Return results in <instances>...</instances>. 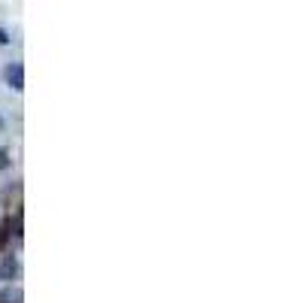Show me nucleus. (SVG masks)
I'll return each instance as SVG.
<instances>
[{
	"label": "nucleus",
	"mask_w": 303,
	"mask_h": 303,
	"mask_svg": "<svg viewBox=\"0 0 303 303\" xmlns=\"http://www.w3.org/2000/svg\"><path fill=\"white\" fill-rule=\"evenodd\" d=\"M3 79H6V85L12 88V91H22L25 88V67L22 64H9L3 70Z\"/></svg>",
	"instance_id": "nucleus-1"
},
{
	"label": "nucleus",
	"mask_w": 303,
	"mask_h": 303,
	"mask_svg": "<svg viewBox=\"0 0 303 303\" xmlns=\"http://www.w3.org/2000/svg\"><path fill=\"white\" fill-rule=\"evenodd\" d=\"M12 270H15V264H12V258H6V264H3V273H0V276H3V279H12Z\"/></svg>",
	"instance_id": "nucleus-2"
},
{
	"label": "nucleus",
	"mask_w": 303,
	"mask_h": 303,
	"mask_svg": "<svg viewBox=\"0 0 303 303\" xmlns=\"http://www.w3.org/2000/svg\"><path fill=\"white\" fill-rule=\"evenodd\" d=\"M6 167H9V152L0 149V170H6Z\"/></svg>",
	"instance_id": "nucleus-3"
},
{
	"label": "nucleus",
	"mask_w": 303,
	"mask_h": 303,
	"mask_svg": "<svg viewBox=\"0 0 303 303\" xmlns=\"http://www.w3.org/2000/svg\"><path fill=\"white\" fill-rule=\"evenodd\" d=\"M6 43H9V33H6L3 28H0V46H6Z\"/></svg>",
	"instance_id": "nucleus-4"
},
{
	"label": "nucleus",
	"mask_w": 303,
	"mask_h": 303,
	"mask_svg": "<svg viewBox=\"0 0 303 303\" xmlns=\"http://www.w3.org/2000/svg\"><path fill=\"white\" fill-rule=\"evenodd\" d=\"M0 128H3V118H0Z\"/></svg>",
	"instance_id": "nucleus-5"
}]
</instances>
